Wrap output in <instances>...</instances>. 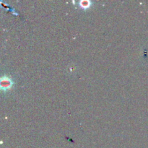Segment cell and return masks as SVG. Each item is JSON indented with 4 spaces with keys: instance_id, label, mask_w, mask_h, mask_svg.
<instances>
[{
    "instance_id": "6da1fadb",
    "label": "cell",
    "mask_w": 148,
    "mask_h": 148,
    "mask_svg": "<svg viewBox=\"0 0 148 148\" xmlns=\"http://www.w3.org/2000/svg\"><path fill=\"white\" fill-rule=\"evenodd\" d=\"M11 86V80L7 77H4L1 79V87L2 89H8Z\"/></svg>"
},
{
    "instance_id": "7a4b0ae2",
    "label": "cell",
    "mask_w": 148,
    "mask_h": 148,
    "mask_svg": "<svg viewBox=\"0 0 148 148\" xmlns=\"http://www.w3.org/2000/svg\"><path fill=\"white\" fill-rule=\"evenodd\" d=\"M79 4L82 8H88L90 5V1H88V0H82V1H79Z\"/></svg>"
}]
</instances>
